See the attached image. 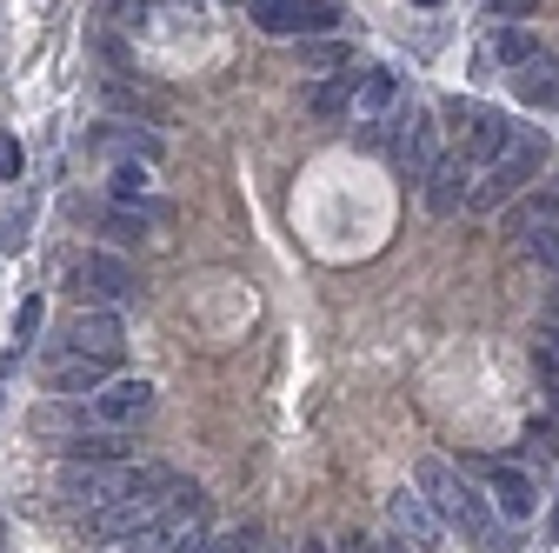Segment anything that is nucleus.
<instances>
[{
	"instance_id": "72a5a7b5",
	"label": "nucleus",
	"mask_w": 559,
	"mask_h": 553,
	"mask_svg": "<svg viewBox=\"0 0 559 553\" xmlns=\"http://www.w3.org/2000/svg\"><path fill=\"white\" fill-rule=\"evenodd\" d=\"M386 553H413V546H406V540H393V546H386Z\"/></svg>"
},
{
	"instance_id": "5701e85b",
	"label": "nucleus",
	"mask_w": 559,
	"mask_h": 553,
	"mask_svg": "<svg viewBox=\"0 0 559 553\" xmlns=\"http://www.w3.org/2000/svg\"><path fill=\"white\" fill-rule=\"evenodd\" d=\"M300 60L307 67H354V54H346L340 40H300Z\"/></svg>"
},
{
	"instance_id": "9d476101",
	"label": "nucleus",
	"mask_w": 559,
	"mask_h": 553,
	"mask_svg": "<svg viewBox=\"0 0 559 553\" xmlns=\"http://www.w3.org/2000/svg\"><path fill=\"white\" fill-rule=\"evenodd\" d=\"M393 527H400V540H406L413 553H433V546L447 540V527H440V514H433L427 501H419L413 487H400V494H393Z\"/></svg>"
},
{
	"instance_id": "7ed1b4c3",
	"label": "nucleus",
	"mask_w": 559,
	"mask_h": 553,
	"mask_svg": "<svg viewBox=\"0 0 559 553\" xmlns=\"http://www.w3.org/2000/svg\"><path fill=\"white\" fill-rule=\"evenodd\" d=\"M386 148H393V167H400L406 180H427V167L440 161V127H433V114H427V107L393 114V120H386Z\"/></svg>"
},
{
	"instance_id": "6ab92c4d",
	"label": "nucleus",
	"mask_w": 559,
	"mask_h": 553,
	"mask_svg": "<svg viewBox=\"0 0 559 553\" xmlns=\"http://www.w3.org/2000/svg\"><path fill=\"white\" fill-rule=\"evenodd\" d=\"M247 14L266 34H300V0H247Z\"/></svg>"
},
{
	"instance_id": "f8f14e48",
	"label": "nucleus",
	"mask_w": 559,
	"mask_h": 553,
	"mask_svg": "<svg viewBox=\"0 0 559 553\" xmlns=\"http://www.w3.org/2000/svg\"><path fill=\"white\" fill-rule=\"evenodd\" d=\"M507 141H513V120H507V114H493V107H486V114H479V120H473V127L460 133V161H466V167H473V161L486 167V161H493V154H500Z\"/></svg>"
},
{
	"instance_id": "bb28decb",
	"label": "nucleus",
	"mask_w": 559,
	"mask_h": 553,
	"mask_svg": "<svg viewBox=\"0 0 559 553\" xmlns=\"http://www.w3.org/2000/svg\"><path fill=\"white\" fill-rule=\"evenodd\" d=\"M0 180H21V141L0 133Z\"/></svg>"
},
{
	"instance_id": "6e6552de",
	"label": "nucleus",
	"mask_w": 559,
	"mask_h": 553,
	"mask_svg": "<svg viewBox=\"0 0 559 553\" xmlns=\"http://www.w3.org/2000/svg\"><path fill=\"white\" fill-rule=\"evenodd\" d=\"M107 367H114V361L74 354V348H53V354H47V387L67 393V400H81V393H100V387H107Z\"/></svg>"
},
{
	"instance_id": "423d86ee",
	"label": "nucleus",
	"mask_w": 559,
	"mask_h": 553,
	"mask_svg": "<svg viewBox=\"0 0 559 553\" xmlns=\"http://www.w3.org/2000/svg\"><path fill=\"white\" fill-rule=\"evenodd\" d=\"M60 348L94 354V361H120L127 327H120V314H114V307H81L74 320H67V340H60Z\"/></svg>"
},
{
	"instance_id": "7c9ffc66",
	"label": "nucleus",
	"mask_w": 559,
	"mask_h": 553,
	"mask_svg": "<svg viewBox=\"0 0 559 553\" xmlns=\"http://www.w3.org/2000/svg\"><path fill=\"white\" fill-rule=\"evenodd\" d=\"M333 553H373V546H367V540H360V533H346V540H340V546H333Z\"/></svg>"
},
{
	"instance_id": "473e14b6",
	"label": "nucleus",
	"mask_w": 559,
	"mask_h": 553,
	"mask_svg": "<svg viewBox=\"0 0 559 553\" xmlns=\"http://www.w3.org/2000/svg\"><path fill=\"white\" fill-rule=\"evenodd\" d=\"M300 553H333V546H326V540H307V546H300Z\"/></svg>"
},
{
	"instance_id": "0eeeda50",
	"label": "nucleus",
	"mask_w": 559,
	"mask_h": 553,
	"mask_svg": "<svg viewBox=\"0 0 559 553\" xmlns=\"http://www.w3.org/2000/svg\"><path fill=\"white\" fill-rule=\"evenodd\" d=\"M479 473L493 480V514H500L507 527H526V520L539 514V487H533V473H526V467H507V460H486Z\"/></svg>"
},
{
	"instance_id": "cd10ccee",
	"label": "nucleus",
	"mask_w": 559,
	"mask_h": 553,
	"mask_svg": "<svg viewBox=\"0 0 559 553\" xmlns=\"http://www.w3.org/2000/svg\"><path fill=\"white\" fill-rule=\"evenodd\" d=\"M526 440H533V454H539V460H552V454H559V434H552V427H546V421H539V427H533V434H526Z\"/></svg>"
},
{
	"instance_id": "f3484780",
	"label": "nucleus",
	"mask_w": 559,
	"mask_h": 553,
	"mask_svg": "<svg viewBox=\"0 0 559 553\" xmlns=\"http://www.w3.org/2000/svg\"><path fill=\"white\" fill-rule=\"evenodd\" d=\"M307 114H313V120H340V114H354V74H333V81L307 87Z\"/></svg>"
},
{
	"instance_id": "20e7f679",
	"label": "nucleus",
	"mask_w": 559,
	"mask_h": 553,
	"mask_svg": "<svg viewBox=\"0 0 559 553\" xmlns=\"http://www.w3.org/2000/svg\"><path fill=\"white\" fill-rule=\"evenodd\" d=\"M67 287H74L87 307H120V301H133V294H140L133 267H127L120 254H81L74 267H67Z\"/></svg>"
},
{
	"instance_id": "f03ea898",
	"label": "nucleus",
	"mask_w": 559,
	"mask_h": 553,
	"mask_svg": "<svg viewBox=\"0 0 559 553\" xmlns=\"http://www.w3.org/2000/svg\"><path fill=\"white\" fill-rule=\"evenodd\" d=\"M546 161H552L546 133H539V127H513V141L486 161V174H479V187H473L466 207H507V200H520V193L546 174Z\"/></svg>"
},
{
	"instance_id": "f257e3e1",
	"label": "nucleus",
	"mask_w": 559,
	"mask_h": 553,
	"mask_svg": "<svg viewBox=\"0 0 559 553\" xmlns=\"http://www.w3.org/2000/svg\"><path fill=\"white\" fill-rule=\"evenodd\" d=\"M413 494L427 501L440 514V527H460L473 540V553H513V527L493 514V501H486L473 480H460L447 460H419L413 467Z\"/></svg>"
},
{
	"instance_id": "4468645a",
	"label": "nucleus",
	"mask_w": 559,
	"mask_h": 553,
	"mask_svg": "<svg viewBox=\"0 0 559 553\" xmlns=\"http://www.w3.org/2000/svg\"><path fill=\"white\" fill-rule=\"evenodd\" d=\"M167 221H174V207H167V200H133V207H114V214H107V240L133 247L147 227H167Z\"/></svg>"
},
{
	"instance_id": "4be33fe9",
	"label": "nucleus",
	"mask_w": 559,
	"mask_h": 553,
	"mask_svg": "<svg viewBox=\"0 0 559 553\" xmlns=\"http://www.w3.org/2000/svg\"><path fill=\"white\" fill-rule=\"evenodd\" d=\"M520 221H526V227H559V174H552V187H539V193L526 200Z\"/></svg>"
},
{
	"instance_id": "2eb2a0df",
	"label": "nucleus",
	"mask_w": 559,
	"mask_h": 553,
	"mask_svg": "<svg viewBox=\"0 0 559 553\" xmlns=\"http://www.w3.org/2000/svg\"><path fill=\"white\" fill-rule=\"evenodd\" d=\"M393 101H400V81L386 74V67H373V74H360V81H354V107H360L367 120H386V114H393Z\"/></svg>"
},
{
	"instance_id": "2f4dec72",
	"label": "nucleus",
	"mask_w": 559,
	"mask_h": 553,
	"mask_svg": "<svg viewBox=\"0 0 559 553\" xmlns=\"http://www.w3.org/2000/svg\"><path fill=\"white\" fill-rule=\"evenodd\" d=\"M546 320H552V327H559V287H552V301H546Z\"/></svg>"
},
{
	"instance_id": "dca6fc26",
	"label": "nucleus",
	"mask_w": 559,
	"mask_h": 553,
	"mask_svg": "<svg viewBox=\"0 0 559 553\" xmlns=\"http://www.w3.org/2000/svg\"><path fill=\"white\" fill-rule=\"evenodd\" d=\"M100 154H114V161H160V133H140V127H107L100 133Z\"/></svg>"
},
{
	"instance_id": "412c9836",
	"label": "nucleus",
	"mask_w": 559,
	"mask_h": 553,
	"mask_svg": "<svg viewBox=\"0 0 559 553\" xmlns=\"http://www.w3.org/2000/svg\"><path fill=\"white\" fill-rule=\"evenodd\" d=\"M533 367H539V380H546V393L559 400V327L546 320L539 333H533Z\"/></svg>"
},
{
	"instance_id": "c756f323",
	"label": "nucleus",
	"mask_w": 559,
	"mask_h": 553,
	"mask_svg": "<svg viewBox=\"0 0 559 553\" xmlns=\"http://www.w3.org/2000/svg\"><path fill=\"white\" fill-rule=\"evenodd\" d=\"M206 553H253V533H247V527H240V533H227V540H221V546H206Z\"/></svg>"
},
{
	"instance_id": "b1692460",
	"label": "nucleus",
	"mask_w": 559,
	"mask_h": 553,
	"mask_svg": "<svg viewBox=\"0 0 559 553\" xmlns=\"http://www.w3.org/2000/svg\"><path fill=\"white\" fill-rule=\"evenodd\" d=\"M40 320H47V307H40V294H34V301H21V314H14V333H21V340H34V333H40Z\"/></svg>"
},
{
	"instance_id": "aec40b11",
	"label": "nucleus",
	"mask_w": 559,
	"mask_h": 553,
	"mask_svg": "<svg viewBox=\"0 0 559 553\" xmlns=\"http://www.w3.org/2000/svg\"><path fill=\"white\" fill-rule=\"evenodd\" d=\"M147 161H114V174H107V187H114V200L120 207H133V200H147Z\"/></svg>"
},
{
	"instance_id": "a211bd4d",
	"label": "nucleus",
	"mask_w": 559,
	"mask_h": 553,
	"mask_svg": "<svg viewBox=\"0 0 559 553\" xmlns=\"http://www.w3.org/2000/svg\"><path fill=\"white\" fill-rule=\"evenodd\" d=\"M67 447H74V460L127 467V440H120V427H100V434H74V440H67Z\"/></svg>"
},
{
	"instance_id": "c85d7f7f",
	"label": "nucleus",
	"mask_w": 559,
	"mask_h": 553,
	"mask_svg": "<svg viewBox=\"0 0 559 553\" xmlns=\"http://www.w3.org/2000/svg\"><path fill=\"white\" fill-rule=\"evenodd\" d=\"M27 247V234H21V221H0V254H21Z\"/></svg>"
},
{
	"instance_id": "9b49d317",
	"label": "nucleus",
	"mask_w": 559,
	"mask_h": 553,
	"mask_svg": "<svg viewBox=\"0 0 559 553\" xmlns=\"http://www.w3.org/2000/svg\"><path fill=\"white\" fill-rule=\"evenodd\" d=\"M147 407H154V387H147V380H107V387L94 393L100 427H133V421H147Z\"/></svg>"
},
{
	"instance_id": "f704fd0d",
	"label": "nucleus",
	"mask_w": 559,
	"mask_h": 553,
	"mask_svg": "<svg viewBox=\"0 0 559 553\" xmlns=\"http://www.w3.org/2000/svg\"><path fill=\"white\" fill-rule=\"evenodd\" d=\"M419 8H440V0H419Z\"/></svg>"
},
{
	"instance_id": "1a4fd4ad",
	"label": "nucleus",
	"mask_w": 559,
	"mask_h": 553,
	"mask_svg": "<svg viewBox=\"0 0 559 553\" xmlns=\"http://www.w3.org/2000/svg\"><path fill=\"white\" fill-rule=\"evenodd\" d=\"M419 193H427L433 214H460V207L473 200V167H466L460 154H440V161L427 167V180H419Z\"/></svg>"
},
{
	"instance_id": "ddd939ff",
	"label": "nucleus",
	"mask_w": 559,
	"mask_h": 553,
	"mask_svg": "<svg viewBox=\"0 0 559 553\" xmlns=\"http://www.w3.org/2000/svg\"><path fill=\"white\" fill-rule=\"evenodd\" d=\"M493 60L507 67V74H533V67H546V40H539L533 27H520V21H513V27H500V34H493Z\"/></svg>"
},
{
	"instance_id": "393cba45",
	"label": "nucleus",
	"mask_w": 559,
	"mask_h": 553,
	"mask_svg": "<svg viewBox=\"0 0 559 553\" xmlns=\"http://www.w3.org/2000/svg\"><path fill=\"white\" fill-rule=\"evenodd\" d=\"M533 254L559 273V227H533Z\"/></svg>"
},
{
	"instance_id": "a878e982",
	"label": "nucleus",
	"mask_w": 559,
	"mask_h": 553,
	"mask_svg": "<svg viewBox=\"0 0 559 553\" xmlns=\"http://www.w3.org/2000/svg\"><path fill=\"white\" fill-rule=\"evenodd\" d=\"M440 114H447V120H453V127H460V133H466V127H473V120H479V114H486V107H479V101H447V107H440Z\"/></svg>"
},
{
	"instance_id": "39448f33",
	"label": "nucleus",
	"mask_w": 559,
	"mask_h": 553,
	"mask_svg": "<svg viewBox=\"0 0 559 553\" xmlns=\"http://www.w3.org/2000/svg\"><path fill=\"white\" fill-rule=\"evenodd\" d=\"M120 494H127V467H100V460H67L60 467V501L81 507V514H100Z\"/></svg>"
}]
</instances>
